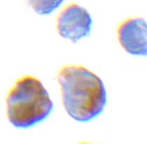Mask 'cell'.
Returning <instances> with one entry per match:
<instances>
[{
    "mask_svg": "<svg viewBox=\"0 0 147 144\" xmlns=\"http://www.w3.org/2000/svg\"><path fill=\"white\" fill-rule=\"evenodd\" d=\"M57 79L63 106L72 118L88 123L103 113L107 104V92L103 80L91 70L67 65L59 69Z\"/></svg>",
    "mask_w": 147,
    "mask_h": 144,
    "instance_id": "1",
    "label": "cell"
},
{
    "mask_svg": "<svg viewBox=\"0 0 147 144\" xmlns=\"http://www.w3.org/2000/svg\"><path fill=\"white\" fill-rule=\"evenodd\" d=\"M6 103L9 121L20 129H30L42 123L54 108L42 82L32 75L17 80L7 94Z\"/></svg>",
    "mask_w": 147,
    "mask_h": 144,
    "instance_id": "2",
    "label": "cell"
},
{
    "mask_svg": "<svg viewBox=\"0 0 147 144\" xmlns=\"http://www.w3.org/2000/svg\"><path fill=\"white\" fill-rule=\"evenodd\" d=\"M92 24L93 20L88 11L76 3H71L64 7L57 18L59 34L73 43L90 34Z\"/></svg>",
    "mask_w": 147,
    "mask_h": 144,
    "instance_id": "3",
    "label": "cell"
},
{
    "mask_svg": "<svg viewBox=\"0 0 147 144\" xmlns=\"http://www.w3.org/2000/svg\"><path fill=\"white\" fill-rule=\"evenodd\" d=\"M146 22L141 17L126 19L119 24L117 38L123 50L132 55L146 56Z\"/></svg>",
    "mask_w": 147,
    "mask_h": 144,
    "instance_id": "4",
    "label": "cell"
},
{
    "mask_svg": "<svg viewBox=\"0 0 147 144\" xmlns=\"http://www.w3.org/2000/svg\"><path fill=\"white\" fill-rule=\"evenodd\" d=\"M64 0H28L30 7L40 15H48L57 9Z\"/></svg>",
    "mask_w": 147,
    "mask_h": 144,
    "instance_id": "5",
    "label": "cell"
}]
</instances>
